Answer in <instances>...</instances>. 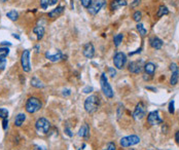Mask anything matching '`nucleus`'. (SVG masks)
Masks as SVG:
<instances>
[{
    "mask_svg": "<svg viewBox=\"0 0 179 150\" xmlns=\"http://www.w3.org/2000/svg\"><path fill=\"white\" fill-rule=\"evenodd\" d=\"M99 105H100V99L98 96H95V95L88 97L85 101V109L86 112L90 114L96 112L99 108Z\"/></svg>",
    "mask_w": 179,
    "mask_h": 150,
    "instance_id": "nucleus-1",
    "label": "nucleus"
},
{
    "mask_svg": "<svg viewBox=\"0 0 179 150\" xmlns=\"http://www.w3.org/2000/svg\"><path fill=\"white\" fill-rule=\"evenodd\" d=\"M41 107H42V104H41V102H40V100L37 99V98H35V97L29 98V99L27 100L26 105H25L26 111L28 113H31V114L39 111L40 109H41Z\"/></svg>",
    "mask_w": 179,
    "mask_h": 150,
    "instance_id": "nucleus-2",
    "label": "nucleus"
},
{
    "mask_svg": "<svg viewBox=\"0 0 179 150\" xmlns=\"http://www.w3.org/2000/svg\"><path fill=\"white\" fill-rule=\"evenodd\" d=\"M100 85H101V89L103 92V94L105 95V97L108 98V99H111L114 96V92H113V89L111 88V85L108 82V79L106 77V74L103 73L100 77Z\"/></svg>",
    "mask_w": 179,
    "mask_h": 150,
    "instance_id": "nucleus-3",
    "label": "nucleus"
},
{
    "mask_svg": "<svg viewBox=\"0 0 179 150\" xmlns=\"http://www.w3.org/2000/svg\"><path fill=\"white\" fill-rule=\"evenodd\" d=\"M35 129L38 133L41 134H47L48 131L51 129V122L47 120L44 117H41V118H38L35 122Z\"/></svg>",
    "mask_w": 179,
    "mask_h": 150,
    "instance_id": "nucleus-4",
    "label": "nucleus"
},
{
    "mask_svg": "<svg viewBox=\"0 0 179 150\" xmlns=\"http://www.w3.org/2000/svg\"><path fill=\"white\" fill-rule=\"evenodd\" d=\"M138 143H140V138L136 135L127 136V137L121 138V141H119V144L123 147H131L136 145Z\"/></svg>",
    "mask_w": 179,
    "mask_h": 150,
    "instance_id": "nucleus-5",
    "label": "nucleus"
},
{
    "mask_svg": "<svg viewBox=\"0 0 179 150\" xmlns=\"http://www.w3.org/2000/svg\"><path fill=\"white\" fill-rule=\"evenodd\" d=\"M127 63V56L121 51H118L113 57V64L116 69H123Z\"/></svg>",
    "mask_w": 179,
    "mask_h": 150,
    "instance_id": "nucleus-6",
    "label": "nucleus"
},
{
    "mask_svg": "<svg viewBox=\"0 0 179 150\" xmlns=\"http://www.w3.org/2000/svg\"><path fill=\"white\" fill-rule=\"evenodd\" d=\"M105 4H106V1H105V0H93L91 5L89 6L88 10L91 15L95 16L102 9V7L104 6Z\"/></svg>",
    "mask_w": 179,
    "mask_h": 150,
    "instance_id": "nucleus-7",
    "label": "nucleus"
},
{
    "mask_svg": "<svg viewBox=\"0 0 179 150\" xmlns=\"http://www.w3.org/2000/svg\"><path fill=\"white\" fill-rule=\"evenodd\" d=\"M21 65L25 72H29V71L31 70V65H30V51L25 50L22 53Z\"/></svg>",
    "mask_w": 179,
    "mask_h": 150,
    "instance_id": "nucleus-8",
    "label": "nucleus"
},
{
    "mask_svg": "<svg viewBox=\"0 0 179 150\" xmlns=\"http://www.w3.org/2000/svg\"><path fill=\"white\" fill-rule=\"evenodd\" d=\"M145 115H146L145 105L143 104L142 102H140L139 104H137L136 107H135V110H134V112H133V118L136 119V120H140V119H142Z\"/></svg>",
    "mask_w": 179,
    "mask_h": 150,
    "instance_id": "nucleus-9",
    "label": "nucleus"
},
{
    "mask_svg": "<svg viewBox=\"0 0 179 150\" xmlns=\"http://www.w3.org/2000/svg\"><path fill=\"white\" fill-rule=\"evenodd\" d=\"M147 122L150 125H156V124H162L163 119H162L161 115H160V111L156 110V111H151V112H149L147 115Z\"/></svg>",
    "mask_w": 179,
    "mask_h": 150,
    "instance_id": "nucleus-10",
    "label": "nucleus"
},
{
    "mask_svg": "<svg viewBox=\"0 0 179 150\" xmlns=\"http://www.w3.org/2000/svg\"><path fill=\"white\" fill-rule=\"evenodd\" d=\"M45 58H47L48 61L56 63V62H59V61H61V60H63L65 57L63 56L61 51H57L54 54H51V51H47V53H45Z\"/></svg>",
    "mask_w": 179,
    "mask_h": 150,
    "instance_id": "nucleus-11",
    "label": "nucleus"
},
{
    "mask_svg": "<svg viewBox=\"0 0 179 150\" xmlns=\"http://www.w3.org/2000/svg\"><path fill=\"white\" fill-rule=\"evenodd\" d=\"M143 65H142V62H139V61H134V62H131L129 64V71L131 73H134V74H139L140 72H142L143 70Z\"/></svg>",
    "mask_w": 179,
    "mask_h": 150,
    "instance_id": "nucleus-12",
    "label": "nucleus"
},
{
    "mask_svg": "<svg viewBox=\"0 0 179 150\" xmlns=\"http://www.w3.org/2000/svg\"><path fill=\"white\" fill-rule=\"evenodd\" d=\"M82 54L83 56L86 57V59H92L95 54V47L92 42H88L83 45V50H82Z\"/></svg>",
    "mask_w": 179,
    "mask_h": 150,
    "instance_id": "nucleus-13",
    "label": "nucleus"
},
{
    "mask_svg": "<svg viewBox=\"0 0 179 150\" xmlns=\"http://www.w3.org/2000/svg\"><path fill=\"white\" fill-rule=\"evenodd\" d=\"M127 5L126 0H112L110 2V9L111 10H116L121 7H124Z\"/></svg>",
    "mask_w": 179,
    "mask_h": 150,
    "instance_id": "nucleus-14",
    "label": "nucleus"
},
{
    "mask_svg": "<svg viewBox=\"0 0 179 150\" xmlns=\"http://www.w3.org/2000/svg\"><path fill=\"white\" fill-rule=\"evenodd\" d=\"M78 136L81 138L88 139L90 136V127L88 124H85L83 125H81V127L78 131Z\"/></svg>",
    "mask_w": 179,
    "mask_h": 150,
    "instance_id": "nucleus-15",
    "label": "nucleus"
},
{
    "mask_svg": "<svg viewBox=\"0 0 179 150\" xmlns=\"http://www.w3.org/2000/svg\"><path fill=\"white\" fill-rule=\"evenodd\" d=\"M64 10H65V9L63 6H58V7H56L55 9L51 10V12H50V13H48V17L51 18V19L59 18L60 16L64 12Z\"/></svg>",
    "mask_w": 179,
    "mask_h": 150,
    "instance_id": "nucleus-16",
    "label": "nucleus"
},
{
    "mask_svg": "<svg viewBox=\"0 0 179 150\" xmlns=\"http://www.w3.org/2000/svg\"><path fill=\"white\" fill-rule=\"evenodd\" d=\"M149 43H150L151 47L156 48V50H161L163 46V41L158 37H153L149 39Z\"/></svg>",
    "mask_w": 179,
    "mask_h": 150,
    "instance_id": "nucleus-17",
    "label": "nucleus"
},
{
    "mask_svg": "<svg viewBox=\"0 0 179 150\" xmlns=\"http://www.w3.org/2000/svg\"><path fill=\"white\" fill-rule=\"evenodd\" d=\"M156 65L153 64V63H151V62H149V63H146V64L144 65V71H145V73L146 74H148V75H150V76H153L154 74V72H156Z\"/></svg>",
    "mask_w": 179,
    "mask_h": 150,
    "instance_id": "nucleus-18",
    "label": "nucleus"
},
{
    "mask_svg": "<svg viewBox=\"0 0 179 150\" xmlns=\"http://www.w3.org/2000/svg\"><path fill=\"white\" fill-rule=\"evenodd\" d=\"M33 33L36 35V39L40 40L44 35V28L42 26H35L33 28Z\"/></svg>",
    "mask_w": 179,
    "mask_h": 150,
    "instance_id": "nucleus-19",
    "label": "nucleus"
},
{
    "mask_svg": "<svg viewBox=\"0 0 179 150\" xmlns=\"http://www.w3.org/2000/svg\"><path fill=\"white\" fill-rule=\"evenodd\" d=\"M58 3V0H40V6L42 9H47L48 6Z\"/></svg>",
    "mask_w": 179,
    "mask_h": 150,
    "instance_id": "nucleus-20",
    "label": "nucleus"
},
{
    "mask_svg": "<svg viewBox=\"0 0 179 150\" xmlns=\"http://www.w3.org/2000/svg\"><path fill=\"white\" fill-rule=\"evenodd\" d=\"M26 120V114L24 113H19L15 118V124L17 127H21L24 124V121Z\"/></svg>",
    "mask_w": 179,
    "mask_h": 150,
    "instance_id": "nucleus-21",
    "label": "nucleus"
},
{
    "mask_svg": "<svg viewBox=\"0 0 179 150\" xmlns=\"http://www.w3.org/2000/svg\"><path fill=\"white\" fill-rule=\"evenodd\" d=\"M178 79H179V72H178V70L173 71L172 75H171V78H170V84H171V85H176L177 82H178Z\"/></svg>",
    "mask_w": 179,
    "mask_h": 150,
    "instance_id": "nucleus-22",
    "label": "nucleus"
},
{
    "mask_svg": "<svg viewBox=\"0 0 179 150\" xmlns=\"http://www.w3.org/2000/svg\"><path fill=\"white\" fill-rule=\"evenodd\" d=\"M168 13H169V9H168L165 5H161L158 9V12H156V17L161 18V17H163V16L168 15Z\"/></svg>",
    "mask_w": 179,
    "mask_h": 150,
    "instance_id": "nucleus-23",
    "label": "nucleus"
},
{
    "mask_svg": "<svg viewBox=\"0 0 179 150\" xmlns=\"http://www.w3.org/2000/svg\"><path fill=\"white\" fill-rule=\"evenodd\" d=\"M6 17L9 19L10 21H17L18 19H19V12H16L15 9H12V10H9V12H6Z\"/></svg>",
    "mask_w": 179,
    "mask_h": 150,
    "instance_id": "nucleus-24",
    "label": "nucleus"
},
{
    "mask_svg": "<svg viewBox=\"0 0 179 150\" xmlns=\"http://www.w3.org/2000/svg\"><path fill=\"white\" fill-rule=\"evenodd\" d=\"M31 85L32 86H34V88H37V89H42L43 86H44V84H43L41 81H40L38 78H36V77H33L31 79Z\"/></svg>",
    "mask_w": 179,
    "mask_h": 150,
    "instance_id": "nucleus-25",
    "label": "nucleus"
},
{
    "mask_svg": "<svg viewBox=\"0 0 179 150\" xmlns=\"http://www.w3.org/2000/svg\"><path fill=\"white\" fill-rule=\"evenodd\" d=\"M6 67V54H0V70H4Z\"/></svg>",
    "mask_w": 179,
    "mask_h": 150,
    "instance_id": "nucleus-26",
    "label": "nucleus"
},
{
    "mask_svg": "<svg viewBox=\"0 0 179 150\" xmlns=\"http://www.w3.org/2000/svg\"><path fill=\"white\" fill-rule=\"evenodd\" d=\"M123 38H124L123 34H118L114 36V38H113V42H114V45L116 46V47L119 46V44L123 42Z\"/></svg>",
    "mask_w": 179,
    "mask_h": 150,
    "instance_id": "nucleus-27",
    "label": "nucleus"
},
{
    "mask_svg": "<svg viewBox=\"0 0 179 150\" xmlns=\"http://www.w3.org/2000/svg\"><path fill=\"white\" fill-rule=\"evenodd\" d=\"M137 30L139 31V34L141 35L142 37H144L146 34H147V30L144 28V26L142 25V24L138 23L137 24Z\"/></svg>",
    "mask_w": 179,
    "mask_h": 150,
    "instance_id": "nucleus-28",
    "label": "nucleus"
},
{
    "mask_svg": "<svg viewBox=\"0 0 179 150\" xmlns=\"http://www.w3.org/2000/svg\"><path fill=\"white\" fill-rule=\"evenodd\" d=\"M9 117V110L5 108H0V118L5 119Z\"/></svg>",
    "mask_w": 179,
    "mask_h": 150,
    "instance_id": "nucleus-29",
    "label": "nucleus"
},
{
    "mask_svg": "<svg viewBox=\"0 0 179 150\" xmlns=\"http://www.w3.org/2000/svg\"><path fill=\"white\" fill-rule=\"evenodd\" d=\"M141 18H142V13H141V12H135L134 15H133V20L135 22H137V23H139L141 21Z\"/></svg>",
    "mask_w": 179,
    "mask_h": 150,
    "instance_id": "nucleus-30",
    "label": "nucleus"
},
{
    "mask_svg": "<svg viewBox=\"0 0 179 150\" xmlns=\"http://www.w3.org/2000/svg\"><path fill=\"white\" fill-rule=\"evenodd\" d=\"M103 150H116V146L113 142H109Z\"/></svg>",
    "mask_w": 179,
    "mask_h": 150,
    "instance_id": "nucleus-31",
    "label": "nucleus"
},
{
    "mask_svg": "<svg viewBox=\"0 0 179 150\" xmlns=\"http://www.w3.org/2000/svg\"><path fill=\"white\" fill-rule=\"evenodd\" d=\"M124 105L123 104H118V117L119 118L121 115H123V113H124Z\"/></svg>",
    "mask_w": 179,
    "mask_h": 150,
    "instance_id": "nucleus-32",
    "label": "nucleus"
},
{
    "mask_svg": "<svg viewBox=\"0 0 179 150\" xmlns=\"http://www.w3.org/2000/svg\"><path fill=\"white\" fill-rule=\"evenodd\" d=\"M92 1H93V0H80V2H81V4H82V6L86 7V9H89V6L91 5Z\"/></svg>",
    "mask_w": 179,
    "mask_h": 150,
    "instance_id": "nucleus-33",
    "label": "nucleus"
},
{
    "mask_svg": "<svg viewBox=\"0 0 179 150\" xmlns=\"http://www.w3.org/2000/svg\"><path fill=\"white\" fill-rule=\"evenodd\" d=\"M174 100H172L170 102V104H169V113L171 114H174L175 113V108H174Z\"/></svg>",
    "mask_w": 179,
    "mask_h": 150,
    "instance_id": "nucleus-34",
    "label": "nucleus"
},
{
    "mask_svg": "<svg viewBox=\"0 0 179 150\" xmlns=\"http://www.w3.org/2000/svg\"><path fill=\"white\" fill-rule=\"evenodd\" d=\"M64 133L66 134V135L68 136V137H70V138L73 137V133H72V131L70 130V127H65V129H64Z\"/></svg>",
    "mask_w": 179,
    "mask_h": 150,
    "instance_id": "nucleus-35",
    "label": "nucleus"
},
{
    "mask_svg": "<svg viewBox=\"0 0 179 150\" xmlns=\"http://www.w3.org/2000/svg\"><path fill=\"white\" fill-rule=\"evenodd\" d=\"M9 54V47H0V54Z\"/></svg>",
    "mask_w": 179,
    "mask_h": 150,
    "instance_id": "nucleus-36",
    "label": "nucleus"
},
{
    "mask_svg": "<svg viewBox=\"0 0 179 150\" xmlns=\"http://www.w3.org/2000/svg\"><path fill=\"white\" fill-rule=\"evenodd\" d=\"M108 72H109V75H110L112 78L116 75V71H115L114 68H112V67H109V68H108Z\"/></svg>",
    "mask_w": 179,
    "mask_h": 150,
    "instance_id": "nucleus-37",
    "label": "nucleus"
},
{
    "mask_svg": "<svg viewBox=\"0 0 179 150\" xmlns=\"http://www.w3.org/2000/svg\"><path fill=\"white\" fill-rule=\"evenodd\" d=\"M62 95H63V97H68L71 95V91H70L69 89H63V92H62Z\"/></svg>",
    "mask_w": 179,
    "mask_h": 150,
    "instance_id": "nucleus-38",
    "label": "nucleus"
},
{
    "mask_svg": "<svg viewBox=\"0 0 179 150\" xmlns=\"http://www.w3.org/2000/svg\"><path fill=\"white\" fill-rule=\"evenodd\" d=\"M82 92H85V94H89V92H93V88H92V86H86V88L82 89Z\"/></svg>",
    "mask_w": 179,
    "mask_h": 150,
    "instance_id": "nucleus-39",
    "label": "nucleus"
},
{
    "mask_svg": "<svg viewBox=\"0 0 179 150\" xmlns=\"http://www.w3.org/2000/svg\"><path fill=\"white\" fill-rule=\"evenodd\" d=\"M7 127H9V120H7V118L3 119V121H2V127H3V130L5 131L7 129Z\"/></svg>",
    "mask_w": 179,
    "mask_h": 150,
    "instance_id": "nucleus-40",
    "label": "nucleus"
},
{
    "mask_svg": "<svg viewBox=\"0 0 179 150\" xmlns=\"http://www.w3.org/2000/svg\"><path fill=\"white\" fill-rule=\"evenodd\" d=\"M170 70L172 71H176V70H178V67H177V65L175 64V63H172V64H170Z\"/></svg>",
    "mask_w": 179,
    "mask_h": 150,
    "instance_id": "nucleus-41",
    "label": "nucleus"
},
{
    "mask_svg": "<svg viewBox=\"0 0 179 150\" xmlns=\"http://www.w3.org/2000/svg\"><path fill=\"white\" fill-rule=\"evenodd\" d=\"M33 150H47V149H45V147H43V146L34 145V149Z\"/></svg>",
    "mask_w": 179,
    "mask_h": 150,
    "instance_id": "nucleus-42",
    "label": "nucleus"
},
{
    "mask_svg": "<svg viewBox=\"0 0 179 150\" xmlns=\"http://www.w3.org/2000/svg\"><path fill=\"white\" fill-rule=\"evenodd\" d=\"M139 3H140V0H134V2H133V3L131 4V6L132 7H136Z\"/></svg>",
    "mask_w": 179,
    "mask_h": 150,
    "instance_id": "nucleus-43",
    "label": "nucleus"
},
{
    "mask_svg": "<svg viewBox=\"0 0 179 150\" xmlns=\"http://www.w3.org/2000/svg\"><path fill=\"white\" fill-rule=\"evenodd\" d=\"M175 140H176L177 143H179V131H177L176 134H175Z\"/></svg>",
    "mask_w": 179,
    "mask_h": 150,
    "instance_id": "nucleus-44",
    "label": "nucleus"
},
{
    "mask_svg": "<svg viewBox=\"0 0 179 150\" xmlns=\"http://www.w3.org/2000/svg\"><path fill=\"white\" fill-rule=\"evenodd\" d=\"M1 45H9V46H10V45H12V43H10V42H6V41H2L1 42Z\"/></svg>",
    "mask_w": 179,
    "mask_h": 150,
    "instance_id": "nucleus-45",
    "label": "nucleus"
},
{
    "mask_svg": "<svg viewBox=\"0 0 179 150\" xmlns=\"http://www.w3.org/2000/svg\"><path fill=\"white\" fill-rule=\"evenodd\" d=\"M35 50H36V51H39V45H36V46H35Z\"/></svg>",
    "mask_w": 179,
    "mask_h": 150,
    "instance_id": "nucleus-46",
    "label": "nucleus"
},
{
    "mask_svg": "<svg viewBox=\"0 0 179 150\" xmlns=\"http://www.w3.org/2000/svg\"><path fill=\"white\" fill-rule=\"evenodd\" d=\"M12 36L15 37V38H17V39H20V37H19L18 35H16V34H12Z\"/></svg>",
    "mask_w": 179,
    "mask_h": 150,
    "instance_id": "nucleus-47",
    "label": "nucleus"
},
{
    "mask_svg": "<svg viewBox=\"0 0 179 150\" xmlns=\"http://www.w3.org/2000/svg\"><path fill=\"white\" fill-rule=\"evenodd\" d=\"M2 2H6V1H9V0H1Z\"/></svg>",
    "mask_w": 179,
    "mask_h": 150,
    "instance_id": "nucleus-48",
    "label": "nucleus"
},
{
    "mask_svg": "<svg viewBox=\"0 0 179 150\" xmlns=\"http://www.w3.org/2000/svg\"><path fill=\"white\" fill-rule=\"evenodd\" d=\"M130 150H134V149H130Z\"/></svg>",
    "mask_w": 179,
    "mask_h": 150,
    "instance_id": "nucleus-49",
    "label": "nucleus"
}]
</instances>
